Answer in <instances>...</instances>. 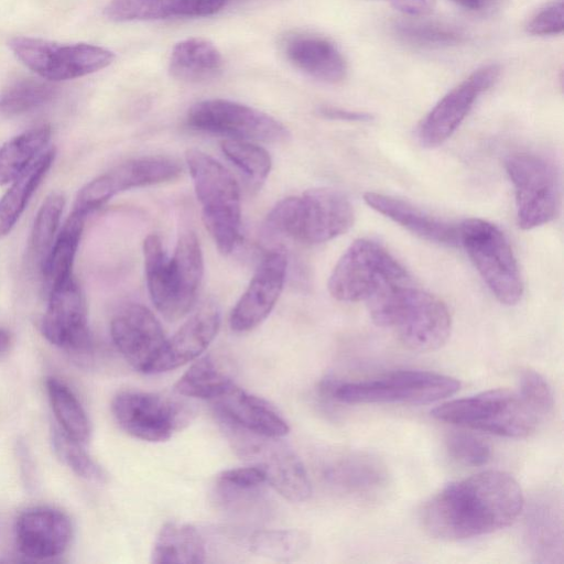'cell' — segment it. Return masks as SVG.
Segmentation results:
<instances>
[{
	"label": "cell",
	"mask_w": 564,
	"mask_h": 564,
	"mask_svg": "<svg viewBox=\"0 0 564 564\" xmlns=\"http://www.w3.org/2000/svg\"><path fill=\"white\" fill-rule=\"evenodd\" d=\"M264 482L262 469L254 465L226 469L217 476V485L236 489H258Z\"/></svg>",
	"instance_id": "obj_44"
},
{
	"label": "cell",
	"mask_w": 564,
	"mask_h": 564,
	"mask_svg": "<svg viewBox=\"0 0 564 564\" xmlns=\"http://www.w3.org/2000/svg\"><path fill=\"white\" fill-rule=\"evenodd\" d=\"M235 384L223 364L206 355L192 364L180 377L174 390L181 395L213 401Z\"/></svg>",
	"instance_id": "obj_31"
},
{
	"label": "cell",
	"mask_w": 564,
	"mask_h": 564,
	"mask_svg": "<svg viewBox=\"0 0 564 564\" xmlns=\"http://www.w3.org/2000/svg\"><path fill=\"white\" fill-rule=\"evenodd\" d=\"M56 155L55 148L41 153L13 182L0 198V239L4 238L15 226L26 204L36 191Z\"/></svg>",
	"instance_id": "obj_30"
},
{
	"label": "cell",
	"mask_w": 564,
	"mask_h": 564,
	"mask_svg": "<svg viewBox=\"0 0 564 564\" xmlns=\"http://www.w3.org/2000/svg\"><path fill=\"white\" fill-rule=\"evenodd\" d=\"M324 477L328 484L341 491L368 495L387 484L388 471L377 457L366 453H351L327 465Z\"/></svg>",
	"instance_id": "obj_27"
},
{
	"label": "cell",
	"mask_w": 564,
	"mask_h": 564,
	"mask_svg": "<svg viewBox=\"0 0 564 564\" xmlns=\"http://www.w3.org/2000/svg\"><path fill=\"white\" fill-rule=\"evenodd\" d=\"M446 448L456 462L467 466L485 465L491 456L490 446L484 440L465 432L449 434Z\"/></svg>",
	"instance_id": "obj_41"
},
{
	"label": "cell",
	"mask_w": 564,
	"mask_h": 564,
	"mask_svg": "<svg viewBox=\"0 0 564 564\" xmlns=\"http://www.w3.org/2000/svg\"><path fill=\"white\" fill-rule=\"evenodd\" d=\"M432 415L442 422L506 437H525L539 415L519 393L492 389L436 406Z\"/></svg>",
	"instance_id": "obj_7"
},
{
	"label": "cell",
	"mask_w": 564,
	"mask_h": 564,
	"mask_svg": "<svg viewBox=\"0 0 564 564\" xmlns=\"http://www.w3.org/2000/svg\"><path fill=\"white\" fill-rule=\"evenodd\" d=\"M148 291L158 312L174 322L193 306L204 274V260L195 232H183L169 257L158 235L143 241Z\"/></svg>",
	"instance_id": "obj_3"
},
{
	"label": "cell",
	"mask_w": 564,
	"mask_h": 564,
	"mask_svg": "<svg viewBox=\"0 0 564 564\" xmlns=\"http://www.w3.org/2000/svg\"><path fill=\"white\" fill-rule=\"evenodd\" d=\"M220 326V312L213 302L200 306L171 337L166 338L147 373H161L198 358L216 337Z\"/></svg>",
	"instance_id": "obj_21"
},
{
	"label": "cell",
	"mask_w": 564,
	"mask_h": 564,
	"mask_svg": "<svg viewBox=\"0 0 564 564\" xmlns=\"http://www.w3.org/2000/svg\"><path fill=\"white\" fill-rule=\"evenodd\" d=\"M73 536V525L63 511L39 506L24 510L14 524L15 545L22 556L47 561L62 555Z\"/></svg>",
	"instance_id": "obj_20"
},
{
	"label": "cell",
	"mask_w": 564,
	"mask_h": 564,
	"mask_svg": "<svg viewBox=\"0 0 564 564\" xmlns=\"http://www.w3.org/2000/svg\"><path fill=\"white\" fill-rule=\"evenodd\" d=\"M56 93V87L47 82L20 79L1 93L0 116L11 118L32 111L50 102Z\"/></svg>",
	"instance_id": "obj_37"
},
{
	"label": "cell",
	"mask_w": 564,
	"mask_h": 564,
	"mask_svg": "<svg viewBox=\"0 0 564 564\" xmlns=\"http://www.w3.org/2000/svg\"><path fill=\"white\" fill-rule=\"evenodd\" d=\"M563 28V0H555L540 9L525 25L528 33L539 36L561 34Z\"/></svg>",
	"instance_id": "obj_43"
},
{
	"label": "cell",
	"mask_w": 564,
	"mask_h": 564,
	"mask_svg": "<svg viewBox=\"0 0 564 564\" xmlns=\"http://www.w3.org/2000/svg\"><path fill=\"white\" fill-rule=\"evenodd\" d=\"M51 127L41 124L7 141L0 148V185L13 182L44 149L51 138Z\"/></svg>",
	"instance_id": "obj_33"
},
{
	"label": "cell",
	"mask_w": 564,
	"mask_h": 564,
	"mask_svg": "<svg viewBox=\"0 0 564 564\" xmlns=\"http://www.w3.org/2000/svg\"><path fill=\"white\" fill-rule=\"evenodd\" d=\"M366 303L371 319L392 330L411 350L438 349L451 335L452 318L446 304L414 286L411 279L388 285Z\"/></svg>",
	"instance_id": "obj_2"
},
{
	"label": "cell",
	"mask_w": 564,
	"mask_h": 564,
	"mask_svg": "<svg viewBox=\"0 0 564 564\" xmlns=\"http://www.w3.org/2000/svg\"><path fill=\"white\" fill-rule=\"evenodd\" d=\"M308 546L310 536L297 529L258 530L249 539V549L253 554L280 562L296 560Z\"/></svg>",
	"instance_id": "obj_36"
},
{
	"label": "cell",
	"mask_w": 564,
	"mask_h": 564,
	"mask_svg": "<svg viewBox=\"0 0 564 564\" xmlns=\"http://www.w3.org/2000/svg\"><path fill=\"white\" fill-rule=\"evenodd\" d=\"M286 265L282 249H273L264 256L230 313L229 325L232 330L249 332L269 316L283 290Z\"/></svg>",
	"instance_id": "obj_19"
},
{
	"label": "cell",
	"mask_w": 564,
	"mask_h": 564,
	"mask_svg": "<svg viewBox=\"0 0 564 564\" xmlns=\"http://www.w3.org/2000/svg\"><path fill=\"white\" fill-rule=\"evenodd\" d=\"M223 67V56L208 40L191 37L178 42L169 59V73L175 79L199 83L216 77Z\"/></svg>",
	"instance_id": "obj_28"
},
{
	"label": "cell",
	"mask_w": 564,
	"mask_h": 564,
	"mask_svg": "<svg viewBox=\"0 0 564 564\" xmlns=\"http://www.w3.org/2000/svg\"><path fill=\"white\" fill-rule=\"evenodd\" d=\"M521 398L540 415L549 413L554 405V394L546 379L539 372L527 369L519 377Z\"/></svg>",
	"instance_id": "obj_42"
},
{
	"label": "cell",
	"mask_w": 564,
	"mask_h": 564,
	"mask_svg": "<svg viewBox=\"0 0 564 564\" xmlns=\"http://www.w3.org/2000/svg\"><path fill=\"white\" fill-rule=\"evenodd\" d=\"M235 453L258 466L280 496L291 502L306 501L312 495L308 474L296 454L275 437L263 436L227 421L217 420Z\"/></svg>",
	"instance_id": "obj_8"
},
{
	"label": "cell",
	"mask_w": 564,
	"mask_h": 564,
	"mask_svg": "<svg viewBox=\"0 0 564 564\" xmlns=\"http://www.w3.org/2000/svg\"><path fill=\"white\" fill-rule=\"evenodd\" d=\"M112 341L135 370H147L161 351L166 337L155 315L141 304L121 307L110 323Z\"/></svg>",
	"instance_id": "obj_18"
},
{
	"label": "cell",
	"mask_w": 564,
	"mask_h": 564,
	"mask_svg": "<svg viewBox=\"0 0 564 564\" xmlns=\"http://www.w3.org/2000/svg\"><path fill=\"white\" fill-rule=\"evenodd\" d=\"M354 219V207L343 193L313 188L280 200L269 212L263 229L271 237L317 245L345 234Z\"/></svg>",
	"instance_id": "obj_4"
},
{
	"label": "cell",
	"mask_w": 564,
	"mask_h": 564,
	"mask_svg": "<svg viewBox=\"0 0 564 564\" xmlns=\"http://www.w3.org/2000/svg\"><path fill=\"white\" fill-rule=\"evenodd\" d=\"M186 122L195 130L250 142L279 143L290 137L286 127L278 119L226 99L196 102L189 108Z\"/></svg>",
	"instance_id": "obj_14"
},
{
	"label": "cell",
	"mask_w": 564,
	"mask_h": 564,
	"mask_svg": "<svg viewBox=\"0 0 564 564\" xmlns=\"http://www.w3.org/2000/svg\"><path fill=\"white\" fill-rule=\"evenodd\" d=\"M399 11L412 15H425L430 13L435 4V0H384Z\"/></svg>",
	"instance_id": "obj_46"
},
{
	"label": "cell",
	"mask_w": 564,
	"mask_h": 564,
	"mask_svg": "<svg viewBox=\"0 0 564 564\" xmlns=\"http://www.w3.org/2000/svg\"><path fill=\"white\" fill-rule=\"evenodd\" d=\"M41 333L51 344L65 350L79 354L90 349L86 300L73 276L50 290Z\"/></svg>",
	"instance_id": "obj_17"
},
{
	"label": "cell",
	"mask_w": 564,
	"mask_h": 564,
	"mask_svg": "<svg viewBox=\"0 0 564 564\" xmlns=\"http://www.w3.org/2000/svg\"><path fill=\"white\" fill-rule=\"evenodd\" d=\"M52 445L55 454L62 463L72 469L77 476L99 484L107 481V473L85 451V444L70 438L58 426L53 429Z\"/></svg>",
	"instance_id": "obj_39"
},
{
	"label": "cell",
	"mask_w": 564,
	"mask_h": 564,
	"mask_svg": "<svg viewBox=\"0 0 564 564\" xmlns=\"http://www.w3.org/2000/svg\"><path fill=\"white\" fill-rule=\"evenodd\" d=\"M224 154L242 172L253 184L261 185L271 171V156L265 149L250 141L226 139L220 143Z\"/></svg>",
	"instance_id": "obj_40"
},
{
	"label": "cell",
	"mask_w": 564,
	"mask_h": 564,
	"mask_svg": "<svg viewBox=\"0 0 564 564\" xmlns=\"http://www.w3.org/2000/svg\"><path fill=\"white\" fill-rule=\"evenodd\" d=\"M115 421L130 436L147 442H165L186 426L191 408L160 393L144 391L119 392L111 402Z\"/></svg>",
	"instance_id": "obj_13"
},
{
	"label": "cell",
	"mask_w": 564,
	"mask_h": 564,
	"mask_svg": "<svg viewBox=\"0 0 564 564\" xmlns=\"http://www.w3.org/2000/svg\"><path fill=\"white\" fill-rule=\"evenodd\" d=\"M523 507L522 489L510 474L486 470L440 490L424 505L421 521L431 536L459 541L510 525Z\"/></svg>",
	"instance_id": "obj_1"
},
{
	"label": "cell",
	"mask_w": 564,
	"mask_h": 564,
	"mask_svg": "<svg viewBox=\"0 0 564 564\" xmlns=\"http://www.w3.org/2000/svg\"><path fill=\"white\" fill-rule=\"evenodd\" d=\"M524 529L527 545L536 562H562L563 516L556 496L540 495L531 501Z\"/></svg>",
	"instance_id": "obj_23"
},
{
	"label": "cell",
	"mask_w": 564,
	"mask_h": 564,
	"mask_svg": "<svg viewBox=\"0 0 564 564\" xmlns=\"http://www.w3.org/2000/svg\"><path fill=\"white\" fill-rule=\"evenodd\" d=\"M364 199L373 210L422 239L443 246L459 243L458 226L432 216L408 202L375 192L366 193Z\"/></svg>",
	"instance_id": "obj_24"
},
{
	"label": "cell",
	"mask_w": 564,
	"mask_h": 564,
	"mask_svg": "<svg viewBox=\"0 0 564 564\" xmlns=\"http://www.w3.org/2000/svg\"><path fill=\"white\" fill-rule=\"evenodd\" d=\"M408 279L405 268L384 247L358 239L334 267L328 291L338 301L366 302L388 285Z\"/></svg>",
	"instance_id": "obj_10"
},
{
	"label": "cell",
	"mask_w": 564,
	"mask_h": 564,
	"mask_svg": "<svg viewBox=\"0 0 564 564\" xmlns=\"http://www.w3.org/2000/svg\"><path fill=\"white\" fill-rule=\"evenodd\" d=\"M185 160L202 206L203 223L219 252L229 254L240 240L239 185L221 163L200 150H188Z\"/></svg>",
	"instance_id": "obj_6"
},
{
	"label": "cell",
	"mask_w": 564,
	"mask_h": 564,
	"mask_svg": "<svg viewBox=\"0 0 564 564\" xmlns=\"http://www.w3.org/2000/svg\"><path fill=\"white\" fill-rule=\"evenodd\" d=\"M205 561L206 544L195 527L178 522L162 525L152 546V563L200 564Z\"/></svg>",
	"instance_id": "obj_29"
},
{
	"label": "cell",
	"mask_w": 564,
	"mask_h": 564,
	"mask_svg": "<svg viewBox=\"0 0 564 564\" xmlns=\"http://www.w3.org/2000/svg\"><path fill=\"white\" fill-rule=\"evenodd\" d=\"M392 28L401 42L415 47H446L467 40L465 31L459 26L436 20L403 19Z\"/></svg>",
	"instance_id": "obj_35"
},
{
	"label": "cell",
	"mask_w": 564,
	"mask_h": 564,
	"mask_svg": "<svg viewBox=\"0 0 564 564\" xmlns=\"http://www.w3.org/2000/svg\"><path fill=\"white\" fill-rule=\"evenodd\" d=\"M210 402L217 420L269 437L281 438L290 432L288 422L273 405L248 393L236 383Z\"/></svg>",
	"instance_id": "obj_22"
},
{
	"label": "cell",
	"mask_w": 564,
	"mask_h": 564,
	"mask_svg": "<svg viewBox=\"0 0 564 564\" xmlns=\"http://www.w3.org/2000/svg\"><path fill=\"white\" fill-rule=\"evenodd\" d=\"M64 205V195L61 192H52L36 214L30 237L29 253L40 268L54 242Z\"/></svg>",
	"instance_id": "obj_38"
},
{
	"label": "cell",
	"mask_w": 564,
	"mask_h": 564,
	"mask_svg": "<svg viewBox=\"0 0 564 564\" xmlns=\"http://www.w3.org/2000/svg\"><path fill=\"white\" fill-rule=\"evenodd\" d=\"M228 0H110L105 15L116 22L208 17Z\"/></svg>",
	"instance_id": "obj_26"
},
{
	"label": "cell",
	"mask_w": 564,
	"mask_h": 564,
	"mask_svg": "<svg viewBox=\"0 0 564 564\" xmlns=\"http://www.w3.org/2000/svg\"><path fill=\"white\" fill-rule=\"evenodd\" d=\"M458 239L496 299L506 305L517 304L523 282L506 235L487 220L469 218L458 226Z\"/></svg>",
	"instance_id": "obj_9"
},
{
	"label": "cell",
	"mask_w": 564,
	"mask_h": 564,
	"mask_svg": "<svg viewBox=\"0 0 564 564\" xmlns=\"http://www.w3.org/2000/svg\"><path fill=\"white\" fill-rule=\"evenodd\" d=\"M181 172L180 163L166 156L152 155L129 160L82 187L73 210L87 216L121 192L167 182L176 178Z\"/></svg>",
	"instance_id": "obj_15"
},
{
	"label": "cell",
	"mask_w": 564,
	"mask_h": 564,
	"mask_svg": "<svg viewBox=\"0 0 564 564\" xmlns=\"http://www.w3.org/2000/svg\"><path fill=\"white\" fill-rule=\"evenodd\" d=\"M458 7L468 11H482L491 8L500 0H452Z\"/></svg>",
	"instance_id": "obj_47"
},
{
	"label": "cell",
	"mask_w": 564,
	"mask_h": 564,
	"mask_svg": "<svg viewBox=\"0 0 564 564\" xmlns=\"http://www.w3.org/2000/svg\"><path fill=\"white\" fill-rule=\"evenodd\" d=\"M284 53L296 68L319 82L336 84L346 77L347 64L343 54L322 36H291L284 44Z\"/></svg>",
	"instance_id": "obj_25"
},
{
	"label": "cell",
	"mask_w": 564,
	"mask_h": 564,
	"mask_svg": "<svg viewBox=\"0 0 564 564\" xmlns=\"http://www.w3.org/2000/svg\"><path fill=\"white\" fill-rule=\"evenodd\" d=\"M45 386L58 427L70 438L86 444L90 438L91 426L77 397L57 378H47Z\"/></svg>",
	"instance_id": "obj_34"
},
{
	"label": "cell",
	"mask_w": 564,
	"mask_h": 564,
	"mask_svg": "<svg viewBox=\"0 0 564 564\" xmlns=\"http://www.w3.org/2000/svg\"><path fill=\"white\" fill-rule=\"evenodd\" d=\"M499 75V65H482L445 94L419 127L421 144L434 148L444 143L464 121L479 96L497 82Z\"/></svg>",
	"instance_id": "obj_16"
},
{
	"label": "cell",
	"mask_w": 564,
	"mask_h": 564,
	"mask_svg": "<svg viewBox=\"0 0 564 564\" xmlns=\"http://www.w3.org/2000/svg\"><path fill=\"white\" fill-rule=\"evenodd\" d=\"M457 379L426 370H395L360 381L325 378L321 395L347 404L404 403L426 404L453 395L459 390Z\"/></svg>",
	"instance_id": "obj_5"
},
{
	"label": "cell",
	"mask_w": 564,
	"mask_h": 564,
	"mask_svg": "<svg viewBox=\"0 0 564 564\" xmlns=\"http://www.w3.org/2000/svg\"><path fill=\"white\" fill-rule=\"evenodd\" d=\"M9 47L22 64L50 82L68 80L96 73L115 59L111 51L87 43L61 44L17 36L9 41Z\"/></svg>",
	"instance_id": "obj_12"
},
{
	"label": "cell",
	"mask_w": 564,
	"mask_h": 564,
	"mask_svg": "<svg viewBox=\"0 0 564 564\" xmlns=\"http://www.w3.org/2000/svg\"><path fill=\"white\" fill-rule=\"evenodd\" d=\"M319 113L328 119L349 122H367L370 121L372 118L371 115L368 112L348 110L333 106L321 107Z\"/></svg>",
	"instance_id": "obj_45"
},
{
	"label": "cell",
	"mask_w": 564,
	"mask_h": 564,
	"mask_svg": "<svg viewBox=\"0 0 564 564\" xmlns=\"http://www.w3.org/2000/svg\"><path fill=\"white\" fill-rule=\"evenodd\" d=\"M11 341V334L4 328H0V356L9 350Z\"/></svg>",
	"instance_id": "obj_48"
},
{
	"label": "cell",
	"mask_w": 564,
	"mask_h": 564,
	"mask_svg": "<svg viewBox=\"0 0 564 564\" xmlns=\"http://www.w3.org/2000/svg\"><path fill=\"white\" fill-rule=\"evenodd\" d=\"M86 215L73 210L52 245L41 271L50 290L72 278L75 254L80 241Z\"/></svg>",
	"instance_id": "obj_32"
},
{
	"label": "cell",
	"mask_w": 564,
	"mask_h": 564,
	"mask_svg": "<svg viewBox=\"0 0 564 564\" xmlns=\"http://www.w3.org/2000/svg\"><path fill=\"white\" fill-rule=\"evenodd\" d=\"M505 166L514 188L519 227L533 229L553 220L561 206V181L554 164L534 153L517 152L508 155Z\"/></svg>",
	"instance_id": "obj_11"
}]
</instances>
